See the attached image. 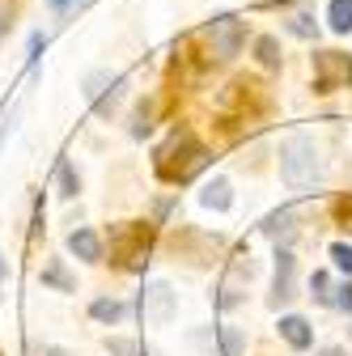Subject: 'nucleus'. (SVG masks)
I'll list each match as a JSON object with an SVG mask.
<instances>
[{"label": "nucleus", "instance_id": "nucleus-1", "mask_svg": "<svg viewBox=\"0 0 352 356\" xmlns=\"http://www.w3.org/2000/svg\"><path fill=\"white\" fill-rule=\"evenodd\" d=\"M153 165H157V178H161V183H191V178L208 165V149L195 140L191 127H174L170 140L157 149Z\"/></svg>", "mask_w": 352, "mask_h": 356}, {"label": "nucleus", "instance_id": "nucleus-2", "mask_svg": "<svg viewBox=\"0 0 352 356\" xmlns=\"http://www.w3.org/2000/svg\"><path fill=\"white\" fill-rule=\"evenodd\" d=\"M280 178L297 195L314 191L323 183V157H319V145L310 136H289L280 145Z\"/></svg>", "mask_w": 352, "mask_h": 356}, {"label": "nucleus", "instance_id": "nucleus-3", "mask_svg": "<svg viewBox=\"0 0 352 356\" xmlns=\"http://www.w3.org/2000/svg\"><path fill=\"white\" fill-rule=\"evenodd\" d=\"M149 250H153V225H145V220H123L111 229V263L119 272H145Z\"/></svg>", "mask_w": 352, "mask_h": 356}, {"label": "nucleus", "instance_id": "nucleus-4", "mask_svg": "<svg viewBox=\"0 0 352 356\" xmlns=\"http://www.w3.org/2000/svg\"><path fill=\"white\" fill-rule=\"evenodd\" d=\"M204 38L212 42V56L216 60H234L238 51H242V42H246V22L242 17H212L208 26H204Z\"/></svg>", "mask_w": 352, "mask_h": 356}, {"label": "nucleus", "instance_id": "nucleus-5", "mask_svg": "<svg viewBox=\"0 0 352 356\" xmlns=\"http://www.w3.org/2000/svg\"><path fill=\"white\" fill-rule=\"evenodd\" d=\"M352 85V56L344 51H319L314 56V89L319 94H331V89Z\"/></svg>", "mask_w": 352, "mask_h": 356}, {"label": "nucleus", "instance_id": "nucleus-6", "mask_svg": "<svg viewBox=\"0 0 352 356\" xmlns=\"http://www.w3.org/2000/svg\"><path fill=\"white\" fill-rule=\"evenodd\" d=\"M141 314H145V323L149 327H166L170 318H174V293H170V284H149L145 289V297H141Z\"/></svg>", "mask_w": 352, "mask_h": 356}, {"label": "nucleus", "instance_id": "nucleus-7", "mask_svg": "<svg viewBox=\"0 0 352 356\" xmlns=\"http://www.w3.org/2000/svg\"><path fill=\"white\" fill-rule=\"evenodd\" d=\"M297 297V259L289 250H276V272H272V305H289Z\"/></svg>", "mask_w": 352, "mask_h": 356}, {"label": "nucleus", "instance_id": "nucleus-8", "mask_svg": "<svg viewBox=\"0 0 352 356\" xmlns=\"http://www.w3.org/2000/svg\"><path fill=\"white\" fill-rule=\"evenodd\" d=\"M68 250H72L77 259H85V263H98V259H102V238H98L94 229H72V234H68Z\"/></svg>", "mask_w": 352, "mask_h": 356}, {"label": "nucleus", "instance_id": "nucleus-9", "mask_svg": "<svg viewBox=\"0 0 352 356\" xmlns=\"http://www.w3.org/2000/svg\"><path fill=\"white\" fill-rule=\"evenodd\" d=\"M280 335H285V343H293L297 352L314 343V331H310V323H305V318H297V314H285V318H280Z\"/></svg>", "mask_w": 352, "mask_h": 356}, {"label": "nucleus", "instance_id": "nucleus-10", "mask_svg": "<svg viewBox=\"0 0 352 356\" xmlns=\"http://www.w3.org/2000/svg\"><path fill=\"white\" fill-rule=\"evenodd\" d=\"M200 204H204V208H212V212H225V208L234 204V191H230V183H225V178H212V183L200 191Z\"/></svg>", "mask_w": 352, "mask_h": 356}, {"label": "nucleus", "instance_id": "nucleus-11", "mask_svg": "<svg viewBox=\"0 0 352 356\" xmlns=\"http://www.w3.org/2000/svg\"><path fill=\"white\" fill-rule=\"evenodd\" d=\"M259 229L268 234L272 242L293 238V212H289V208H280V212H272V216H263V225H259Z\"/></svg>", "mask_w": 352, "mask_h": 356}, {"label": "nucleus", "instance_id": "nucleus-12", "mask_svg": "<svg viewBox=\"0 0 352 356\" xmlns=\"http://www.w3.org/2000/svg\"><path fill=\"white\" fill-rule=\"evenodd\" d=\"M90 314H94L98 323H123V318H127V305L115 301V297H98V301L90 305Z\"/></svg>", "mask_w": 352, "mask_h": 356}, {"label": "nucleus", "instance_id": "nucleus-13", "mask_svg": "<svg viewBox=\"0 0 352 356\" xmlns=\"http://www.w3.org/2000/svg\"><path fill=\"white\" fill-rule=\"evenodd\" d=\"M289 34H297V38H319V22H314V9H297V13H289Z\"/></svg>", "mask_w": 352, "mask_h": 356}, {"label": "nucleus", "instance_id": "nucleus-14", "mask_svg": "<svg viewBox=\"0 0 352 356\" xmlns=\"http://www.w3.org/2000/svg\"><path fill=\"white\" fill-rule=\"evenodd\" d=\"M42 284H56L60 293H72V289H77V280L68 276V267H64L60 259H51L47 267H42Z\"/></svg>", "mask_w": 352, "mask_h": 356}, {"label": "nucleus", "instance_id": "nucleus-15", "mask_svg": "<svg viewBox=\"0 0 352 356\" xmlns=\"http://www.w3.org/2000/svg\"><path fill=\"white\" fill-rule=\"evenodd\" d=\"M56 187H60V195H64V200H72V195L81 191V178H77V170H72L64 157L56 161Z\"/></svg>", "mask_w": 352, "mask_h": 356}, {"label": "nucleus", "instance_id": "nucleus-16", "mask_svg": "<svg viewBox=\"0 0 352 356\" xmlns=\"http://www.w3.org/2000/svg\"><path fill=\"white\" fill-rule=\"evenodd\" d=\"M327 22H331L335 34H348V30H352V0H331Z\"/></svg>", "mask_w": 352, "mask_h": 356}, {"label": "nucleus", "instance_id": "nucleus-17", "mask_svg": "<svg viewBox=\"0 0 352 356\" xmlns=\"http://www.w3.org/2000/svg\"><path fill=\"white\" fill-rule=\"evenodd\" d=\"M255 51H259V64L263 68H280V42L276 38H259Z\"/></svg>", "mask_w": 352, "mask_h": 356}, {"label": "nucleus", "instance_id": "nucleus-18", "mask_svg": "<svg viewBox=\"0 0 352 356\" xmlns=\"http://www.w3.org/2000/svg\"><path fill=\"white\" fill-rule=\"evenodd\" d=\"M216 335H221V352H225V356H242V348H246V335H242L238 327H221Z\"/></svg>", "mask_w": 352, "mask_h": 356}, {"label": "nucleus", "instance_id": "nucleus-19", "mask_svg": "<svg viewBox=\"0 0 352 356\" xmlns=\"http://www.w3.org/2000/svg\"><path fill=\"white\" fill-rule=\"evenodd\" d=\"M331 216H335V225L352 229V195H335L331 200Z\"/></svg>", "mask_w": 352, "mask_h": 356}, {"label": "nucleus", "instance_id": "nucleus-20", "mask_svg": "<svg viewBox=\"0 0 352 356\" xmlns=\"http://www.w3.org/2000/svg\"><path fill=\"white\" fill-rule=\"evenodd\" d=\"M310 289H314V301H319V305H335V297H331V280H327V272H314V276H310Z\"/></svg>", "mask_w": 352, "mask_h": 356}, {"label": "nucleus", "instance_id": "nucleus-21", "mask_svg": "<svg viewBox=\"0 0 352 356\" xmlns=\"http://www.w3.org/2000/svg\"><path fill=\"white\" fill-rule=\"evenodd\" d=\"M331 259H335V267H339L344 276H352V246L348 242H335L331 246Z\"/></svg>", "mask_w": 352, "mask_h": 356}, {"label": "nucleus", "instance_id": "nucleus-22", "mask_svg": "<svg viewBox=\"0 0 352 356\" xmlns=\"http://www.w3.org/2000/svg\"><path fill=\"white\" fill-rule=\"evenodd\" d=\"M106 352L111 356H141V343H131V339H106Z\"/></svg>", "mask_w": 352, "mask_h": 356}, {"label": "nucleus", "instance_id": "nucleus-23", "mask_svg": "<svg viewBox=\"0 0 352 356\" xmlns=\"http://www.w3.org/2000/svg\"><path fill=\"white\" fill-rule=\"evenodd\" d=\"M47 5H51V13H60V17H68L77 5H85V0H47Z\"/></svg>", "mask_w": 352, "mask_h": 356}, {"label": "nucleus", "instance_id": "nucleus-24", "mask_svg": "<svg viewBox=\"0 0 352 356\" xmlns=\"http://www.w3.org/2000/svg\"><path fill=\"white\" fill-rule=\"evenodd\" d=\"M335 305L352 314V284H339V289H335Z\"/></svg>", "mask_w": 352, "mask_h": 356}, {"label": "nucleus", "instance_id": "nucleus-25", "mask_svg": "<svg viewBox=\"0 0 352 356\" xmlns=\"http://www.w3.org/2000/svg\"><path fill=\"white\" fill-rule=\"evenodd\" d=\"M323 356H348L344 348H323Z\"/></svg>", "mask_w": 352, "mask_h": 356}, {"label": "nucleus", "instance_id": "nucleus-26", "mask_svg": "<svg viewBox=\"0 0 352 356\" xmlns=\"http://www.w3.org/2000/svg\"><path fill=\"white\" fill-rule=\"evenodd\" d=\"M5 276H9V263H5V259H0V284H5Z\"/></svg>", "mask_w": 352, "mask_h": 356}, {"label": "nucleus", "instance_id": "nucleus-27", "mask_svg": "<svg viewBox=\"0 0 352 356\" xmlns=\"http://www.w3.org/2000/svg\"><path fill=\"white\" fill-rule=\"evenodd\" d=\"M0 356H5V352H0Z\"/></svg>", "mask_w": 352, "mask_h": 356}]
</instances>
